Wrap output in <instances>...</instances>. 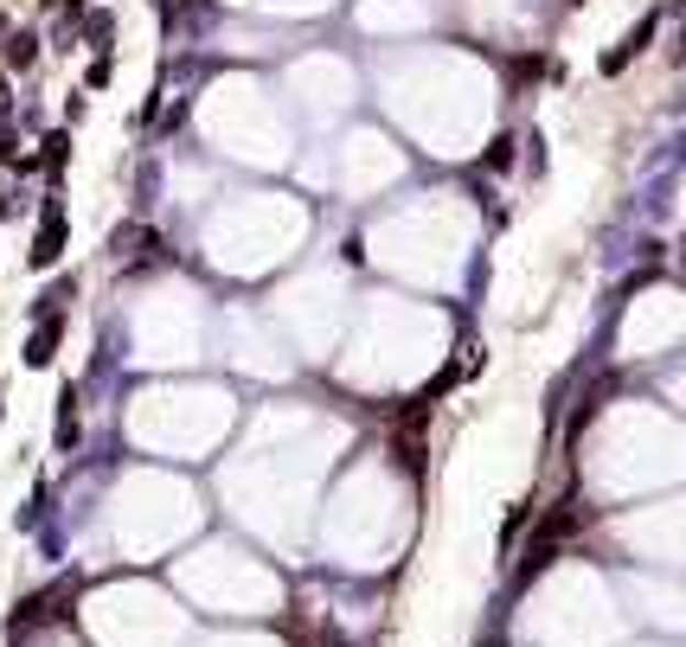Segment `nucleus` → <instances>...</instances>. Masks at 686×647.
<instances>
[{"label":"nucleus","instance_id":"1","mask_svg":"<svg viewBox=\"0 0 686 647\" xmlns=\"http://www.w3.org/2000/svg\"><path fill=\"white\" fill-rule=\"evenodd\" d=\"M65 257V219H58V205H45V225H38V244H33V269L58 264Z\"/></svg>","mask_w":686,"mask_h":647},{"label":"nucleus","instance_id":"2","mask_svg":"<svg viewBox=\"0 0 686 647\" xmlns=\"http://www.w3.org/2000/svg\"><path fill=\"white\" fill-rule=\"evenodd\" d=\"M58 334H65V314H45L33 327V341H26V366H52V353H58Z\"/></svg>","mask_w":686,"mask_h":647},{"label":"nucleus","instance_id":"3","mask_svg":"<svg viewBox=\"0 0 686 647\" xmlns=\"http://www.w3.org/2000/svg\"><path fill=\"white\" fill-rule=\"evenodd\" d=\"M33 58H38V38L33 33H7V65H13V71H26Z\"/></svg>","mask_w":686,"mask_h":647},{"label":"nucleus","instance_id":"4","mask_svg":"<svg viewBox=\"0 0 686 647\" xmlns=\"http://www.w3.org/2000/svg\"><path fill=\"white\" fill-rule=\"evenodd\" d=\"M527 520H533V506H513V513H507V520H500V558H507V551H513V538L527 533Z\"/></svg>","mask_w":686,"mask_h":647},{"label":"nucleus","instance_id":"5","mask_svg":"<svg viewBox=\"0 0 686 647\" xmlns=\"http://www.w3.org/2000/svg\"><path fill=\"white\" fill-rule=\"evenodd\" d=\"M488 167H513V135H495V142H488Z\"/></svg>","mask_w":686,"mask_h":647},{"label":"nucleus","instance_id":"6","mask_svg":"<svg viewBox=\"0 0 686 647\" xmlns=\"http://www.w3.org/2000/svg\"><path fill=\"white\" fill-rule=\"evenodd\" d=\"M674 65H686V33H681V45H674Z\"/></svg>","mask_w":686,"mask_h":647}]
</instances>
